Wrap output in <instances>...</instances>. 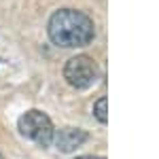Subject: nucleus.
<instances>
[{
    "label": "nucleus",
    "mask_w": 159,
    "mask_h": 159,
    "mask_svg": "<svg viewBox=\"0 0 159 159\" xmlns=\"http://www.w3.org/2000/svg\"><path fill=\"white\" fill-rule=\"evenodd\" d=\"M47 32L57 47L76 49V47H85L93 40L96 25L85 13L74 11V9H60L51 15Z\"/></svg>",
    "instance_id": "obj_1"
},
{
    "label": "nucleus",
    "mask_w": 159,
    "mask_h": 159,
    "mask_svg": "<svg viewBox=\"0 0 159 159\" xmlns=\"http://www.w3.org/2000/svg\"><path fill=\"white\" fill-rule=\"evenodd\" d=\"M17 127H19V134L28 138V140H32V142H36L40 147H47L51 144V140H53V123L51 119L43 112V110H25L24 115L19 117V121H17Z\"/></svg>",
    "instance_id": "obj_2"
},
{
    "label": "nucleus",
    "mask_w": 159,
    "mask_h": 159,
    "mask_svg": "<svg viewBox=\"0 0 159 159\" xmlns=\"http://www.w3.org/2000/svg\"><path fill=\"white\" fill-rule=\"evenodd\" d=\"M64 79L74 89H87L98 81V66L89 55L70 57L64 66Z\"/></svg>",
    "instance_id": "obj_3"
},
{
    "label": "nucleus",
    "mask_w": 159,
    "mask_h": 159,
    "mask_svg": "<svg viewBox=\"0 0 159 159\" xmlns=\"http://www.w3.org/2000/svg\"><path fill=\"white\" fill-rule=\"evenodd\" d=\"M87 132L79 129V127H61L57 132H53V140L55 147L60 148L61 153H70L74 148H79L83 142H87Z\"/></svg>",
    "instance_id": "obj_4"
},
{
    "label": "nucleus",
    "mask_w": 159,
    "mask_h": 159,
    "mask_svg": "<svg viewBox=\"0 0 159 159\" xmlns=\"http://www.w3.org/2000/svg\"><path fill=\"white\" fill-rule=\"evenodd\" d=\"M106 104H108V100L106 98H100L96 104H93V115H96V119H98L102 125H106L108 123V110H106Z\"/></svg>",
    "instance_id": "obj_5"
},
{
    "label": "nucleus",
    "mask_w": 159,
    "mask_h": 159,
    "mask_svg": "<svg viewBox=\"0 0 159 159\" xmlns=\"http://www.w3.org/2000/svg\"><path fill=\"white\" fill-rule=\"evenodd\" d=\"M76 159H104V157H96V155H81V157Z\"/></svg>",
    "instance_id": "obj_6"
},
{
    "label": "nucleus",
    "mask_w": 159,
    "mask_h": 159,
    "mask_svg": "<svg viewBox=\"0 0 159 159\" xmlns=\"http://www.w3.org/2000/svg\"><path fill=\"white\" fill-rule=\"evenodd\" d=\"M0 159H4V157H2V155H0Z\"/></svg>",
    "instance_id": "obj_7"
}]
</instances>
